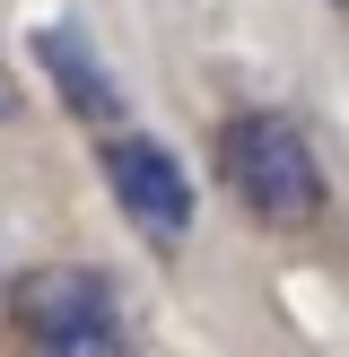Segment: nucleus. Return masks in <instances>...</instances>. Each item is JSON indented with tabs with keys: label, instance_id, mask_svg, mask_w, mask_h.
Instances as JSON below:
<instances>
[{
	"label": "nucleus",
	"instance_id": "4",
	"mask_svg": "<svg viewBox=\"0 0 349 357\" xmlns=\"http://www.w3.org/2000/svg\"><path fill=\"white\" fill-rule=\"evenodd\" d=\"M35 61H44V79L61 87L70 114H87V122H114V114H122L114 70L96 61V44H87L79 26H35Z\"/></svg>",
	"mask_w": 349,
	"mask_h": 357
},
{
	"label": "nucleus",
	"instance_id": "2",
	"mask_svg": "<svg viewBox=\"0 0 349 357\" xmlns=\"http://www.w3.org/2000/svg\"><path fill=\"white\" fill-rule=\"evenodd\" d=\"M9 323L35 357H131V323L105 271H27L9 288Z\"/></svg>",
	"mask_w": 349,
	"mask_h": 357
},
{
	"label": "nucleus",
	"instance_id": "5",
	"mask_svg": "<svg viewBox=\"0 0 349 357\" xmlns=\"http://www.w3.org/2000/svg\"><path fill=\"white\" fill-rule=\"evenodd\" d=\"M9 105H17V96H9V70H0V122H9Z\"/></svg>",
	"mask_w": 349,
	"mask_h": 357
},
{
	"label": "nucleus",
	"instance_id": "3",
	"mask_svg": "<svg viewBox=\"0 0 349 357\" xmlns=\"http://www.w3.org/2000/svg\"><path fill=\"white\" fill-rule=\"evenodd\" d=\"M105 183H114L122 218L140 227L149 244H184L192 236V174L174 166L166 139H105Z\"/></svg>",
	"mask_w": 349,
	"mask_h": 357
},
{
	"label": "nucleus",
	"instance_id": "1",
	"mask_svg": "<svg viewBox=\"0 0 349 357\" xmlns=\"http://www.w3.org/2000/svg\"><path fill=\"white\" fill-rule=\"evenodd\" d=\"M218 174L262 227H314L323 218V166L288 114H227L218 122Z\"/></svg>",
	"mask_w": 349,
	"mask_h": 357
}]
</instances>
